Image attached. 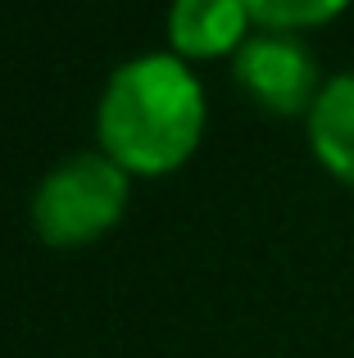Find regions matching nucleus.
<instances>
[{"label":"nucleus","instance_id":"f257e3e1","mask_svg":"<svg viewBox=\"0 0 354 358\" xmlns=\"http://www.w3.org/2000/svg\"><path fill=\"white\" fill-rule=\"evenodd\" d=\"M209 100L177 55H136L109 73L96 141L127 177H169L200 150Z\"/></svg>","mask_w":354,"mask_h":358},{"label":"nucleus","instance_id":"f03ea898","mask_svg":"<svg viewBox=\"0 0 354 358\" xmlns=\"http://www.w3.org/2000/svg\"><path fill=\"white\" fill-rule=\"evenodd\" d=\"M127 213V173L105 150H78L36 182L32 191V231L55 250L91 245L114 231Z\"/></svg>","mask_w":354,"mask_h":358},{"label":"nucleus","instance_id":"7ed1b4c3","mask_svg":"<svg viewBox=\"0 0 354 358\" xmlns=\"http://www.w3.org/2000/svg\"><path fill=\"white\" fill-rule=\"evenodd\" d=\"M232 82L255 109L273 118H309L323 91L318 55L295 32H250L246 45L232 55Z\"/></svg>","mask_w":354,"mask_h":358},{"label":"nucleus","instance_id":"20e7f679","mask_svg":"<svg viewBox=\"0 0 354 358\" xmlns=\"http://www.w3.org/2000/svg\"><path fill=\"white\" fill-rule=\"evenodd\" d=\"M250 14L241 0H173L169 45L177 59H232L250 36Z\"/></svg>","mask_w":354,"mask_h":358},{"label":"nucleus","instance_id":"39448f33","mask_svg":"<svg viewBox=\"0 0 354 358\" xmlns=\"http://www.w3.org/2000/svg\"><path fill=\"white\" fill-rule=\"evenodd\" d=\"M304 131H309L313 159L346 191H354V69L323 82L318 100L304 118Z\"/></svg>","mask_w":354,"mask_h":358},{"label":"nucleus","instance_id":"423d86ee","mask_svg":"<svg viewBox=\"0 0 354 358\" xmlns=\"http://www.w3.org/2000/svg\"><path fill=\"white\" fill-rule=\"evenodd\" d=\"M259 32H313L350 9V0H241Z\"/></svg>","mask_w":354,"mask_h":358}]
</instances>
